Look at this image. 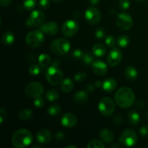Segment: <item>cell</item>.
<instances>
[{"mask_svg": "<svg viewBox=\"0 0 148 148\" xmlns=\"http://www.w3.org/2000/svg\"><path fill=\"white\" fill-rule=\"evenodd\" d=\"M115 101L119 106L123 108H130L134 102V92L128 87H122L117 90L115 94Z\"/></svg>", "mask_w": 148, "mask_h": 148, "instance_id": "1", "label": "cell"}, {"mask_svg": "<svg viewBox=\"0 0 148 148\" xmlns=\"http://www.w3.org/2000/svg\"><path fill=\"white\" fill-rule=\"evenodd\" d=\"M33 134L26 129H20L14 132L12 137V144L17 148H25L33 143Z\"/></svg>", "mask_w": 148, "mask_h": 148, "instance_id": "2", "label": "cell"}, {"mask_svg": "<svg viewBox=\"0 0 148 148\" xmlns=\"http://www.w3.org/2000/svg\"><path fill=\"white\" fill-rule=\"evenodd\" d=\"M63 72L56 65L49 66L46 72V79L50 85L56 86L61 85L63 80Z\"/></svg>", "mask_w": 148, "mask_h": 148, "instance_id": "3", "label": "cell"}, {"mask_svg": "<svg viewBox=\"0 0 148 148\" xmlns=\"http://www.w3.org/2000/svg\"><path fill=\"white\" fill-rule=\"evenodd\" d=\"M70 43L66 39L62 38L53 40L50 46L51 52L56 55H59V56L67 53L70 50Z\"/></svg>", "mask_w": 148, "mask_h": 148, "instance_id": "4", "label": "cell"}, {"mask_svg": "<svg viewBox=\"0 0 148 148\" xmlns=\"http://www.w3.org/2000/svg\"><path fill=\"white\" fill-rule=\"evenodd\" d=\"M45 40L43 33L40 30L29 32L25 37L26 43L31 48L40 47Z\"/></svg>", "mask_w": 148, "mask_h": 148, "instance_id": "5", "label": "cell"}, {"mask_svg": "<svg viewBox=\"0 0 148 148\" xmlns=\"http://www.w3.org/2000/svg\"><path fill=\"white\" fill-rule=\"evenodd\" d=\"M137 142V135L134 130L127 129L124 130L120 137L119 138V143L125 147H132L135 145Z\"/></svg>", "mask_w": 148, "mask_h": 148, "instance_id": "6", "label": "cell"}, {"mask_svg": "<svg viewBox=\"0 0 148 148\" xmlns=\"http://www.w3.org/2000/svg\"><path fill=\"white\" fill-rule=\"evenodd\" d=\"M98 110L102 115L108 116L115 111V103L111 98H103L100 101L98 106Z\"/></svg>", "mask_w": 148, "mask_h": 148, "instance_id": "7", "label": "cell"}, {"mask_svg": "<svg viewBox=\"0 0 148 148\" xmlns=\"http://www.w3.org/2000/svg\"><path fill=\"white\" fill-rule=\"evenodd\" d=\"M45 20L46 16L43 12L40 10H33L27 18L26 24L30 27H40L44 23Z\"/></svg>", "mask_w": 148, "mask_h": 148, "instance_id": "8", "label": "cell"}, {"mask_svg": "<svg viewBox=\"0 0 148 148\" xmlns=\"http://www.w3.org/2000/svg\"><path fill=\"white\" fill-rule=\"evenodd\" d=\"M116 24L120 30L122 31H126L130 30L132 27L133 19L128 13H120L117 15L116 19Z\"/></svg>", "mask_w": 148, "mask_h": 148, "instance_id": "9", "label": "cell"}, {"mask_svg": "<svg viewBox=\"0 0 148 148\" xmlns=\"http://www.w3.org/2000/svg\"><path fill=\"white\" fill-rule=\"evenodd\" d=\"M44 88L43 85L38 82H33L29 83L25 89V92L30 98H36L40 96L43 93Z\"/></svg>", "mask_w": 148, "mask_h": 148, "instance_id": "10", "label": "cell"}, {"mask_svg": "<svg viewBox=\"0 0 148 148\" xmlns=\"http://www.w3.org/2000/svg\"><path fill=\"white\" fill-rule=\"evenodd\" d=\"M79 30V24L73 20H67L62 24V33L66 37H72L77 33Z\"/></svg>", "mask_w": 148, "mask_h": 148, "instance_id": "11", "label": "cell"}, {"mask_svg": "<svg viewBox=\"0 0 148 148\" xmlns=\"http://www.w3.org/2000/svg\"><path fill=\"white\" fill-rule=\"evenodd\" d=\"M85 17L88 23L91 25H96L101 21V14L98 9L92 7L85 10Z\"/></svg>", "mask_w": 148, "mask_h": 148, "instance_id": "12", "label": "cell"}, {"mask_svg": "<svg viewBox=\"0 0 148 148\" xmlns=\"http://www.w3.org/2000/svg\"><path fill=\"white\" fill-rule=\"evenodd\" d=\"M122 59V52L119 48H113L110 51L107 57V62L111 66H116L121 62Z\"/></svg>", "mask_w": 148, "mask_h": 148, "instance_id": "13", "label": "cell"}, {"mask_svg": "<svg viewBox=\"0 0 148 148\" xmlns=\"http://www.w3.org/2000/svg\"><path fill=\"white\" fill-rule=\"evenodd\" d=\"M38 27L39 30L49 36H54L59 31V26L54 22H47Z\"/></svg>", "mask_w": 148, "mask_h": 148, "instance_id": "14", "label": "cell"}, {"mask_svg": "<svg viewBox=\"0 0 148 148\" xmlns=\"http://www.w3.org/2000/svg\"><path fill=\"white\" fill-rule=\"evenodd\" d=\"M61 123L62 126L67 128L75 127L77 123V118L76 116L72 113H66L61 119Z\"/></svg>", "mask_w": 148, "mask_h": 148, "instance_id": "15", "label": "cell"}, {"mask_svg": "<svg viewBox=\"0 0 148 148\" xmlns=\"http://www.w3.org/2000/svg\"><path fill=\"white\" fill-rule=\"evenodd\" d=\"M92 69L95 75L98 76H103L107 73L108 67L106 64L101 60L94 61L92 63Z\"/></svg>", "mask_w": 148, "mask_h": 148, "instance_id": "16", "label": "cell"}, {"mask_svg": "<svg viewBox=\"0 0 148 148\" xmlns=\"http://www.w3.org/2000/svg\"><path fill=\"white\" fill-rule=\"evenodd\" d=\"M36 139L40 144H47L51 141L52 134L48 130H45V129L40 130L37 132Z\"/></svg>", "mask_w": 148, "mask_h": 148, "instance_id": "17", "label": "cell"}, {"mask_svg": "<svg viewBox=\"0 0 148 148\" xmlns=\"http://www.w3.org/2000/svg\"><path fill=\"white\" fill-rule=\"evenodd\" d=\"M99 137L103 143L107 144L111 143L114 140V133L107 129H103L99 132Z\"/></svg>", "mask_w": 148, "mask_h": 148, "instance_id": "18", "label": "cell"}, {"mask_svg": "<svg viewBox=\"0 0 148 148\" xmlns=\"http://www.w3.org/2000/svg\"><path fill=\"white\" fill-rule=\"evenodd\" d=\"M73 99L76 103L79 104V105L85 104L88 101V93H87L86 91L79 90L74 95Z\"/></svg>", "mask_w": 148, "mask_h": 148, "instance_id": "19", "label": "cell"}, {"mask_svg": "<svg viewBox=\"0 0 148 148\" xmlns=\"http://www.w3.org/2000/svg\"><path fill=\"white\" fill-rule=\"evenodd\" d=\"M117 86V83L116 80L113 78H107L103 82L102 88L104 91L107 92H110L114 91Z\"/></svg>", "mask_w": 148, "mask_h": 148, "instance_id": "20", "label": "cell"}, {"mask_svg": "<svg viewBox=\"0 0 148 148\" xmlns=\"http://www.w3.org/2000/svg\"><path fill=\"white\" fill-rule=\"evenodd\" d=\"M107 51L106 46L103 43H96L92 47V53L97 57H102Z\"/></svg>", "mask_w": 148, "mask_h": 148, "instance_id": "21", "label": "cell"}, {"mask_svg": "<svg viewBox=\"0 0 148 148\" xmlns=\"http://www.w3.org/2000/svg\"><path fill=\"white\" fill-rule=\"evenodd\" d=\"M124 75H125L126 78L129 80H134L137 79L138 76V72L134 66H127L125 69Z\"/></svg>", "mask_w": 148, "mask_h": 148, "instance_id": "22", "label": "cell"}, {"mask_svg": "<svg viewBox=\"0 0 148 148\" xmlns=\"http://www.w3.org/2000/svg\"><path fill=\"white\" fill-rule=\"evenodd\" d=\"M51 62V59L50 56L47 53H41L38 56V63L41 67H49Z\"/></svg>", "mask_w": 148, "mask_h": 148, "instance_id": "23", "label": "cell"}, {"mask_svg": "<svg viewBox=\"0 0 148 148\" xmlns=\"http://www.w3.org/2000/svg\"><path fill=\"white\" fill-rule=\"evenodd\" d=\"M74 87V82L70 78H66L63 79L61 83V89L64 92H69Z\"/></svg>", "mask_w": 148, "mask_h": 148, "instance_id": "24", "label": "cell"}, {"mask_svg": "<svg viewBox=\"0 0 148 148\" xmlns=\"http://www.w3.org/2000/svg\"><path fill=\"white\" fill-rule=\"evenodd\" d=\"M3 43L7 46H10L12 44L14 41V36L12 32L6 31L3 33L2 38H1Z\"/></svg>", "mask_w": 148, "mask_h": 148, "instance_id": "25", "label": "cell"}, {"mask_svg": "<svg viewBox=\"0 0 148 148\" xmlns=\"http://www.w3.org/2000/svg\"><path fill=\"white\" fill-rule=\"evenodd\" d=\"M33 116V112L30 109L28 108H25L19 112L18 117L21 121H28L31 119Z\"/></svg>", "mask_w": 148, "mask_h": 148, "instance_id": "26", "label": "cell"}, {"mask_svg": "<svg viewBox=\"0 0 148 148\" xmlns=\"http://www.w3.org/2000/svg\"><path fill=\"white\" fill-rule=\"evenodd\" d=\"M140 119L138 113L135 111H131L128 114V120L132 125H137Z\"/></svg>", "mask_w": 148, "mask_h": 148, "instance_id": "27", "label": "cell"}, {"mask_svg": "<svg viewBox=\"0 0 148 148\" xmlns=\"http://www.w3.org/2000/svg\"><path fill=\"white\" fill-rule=\"evenodd\" d=\"M46 98L49 101L53 102L59 98V93L54 89L49 90L46 93Z\"/></svg>", "mask_w": 148, "mask_h": 148, "instance_id": "28", "label": "cell"}, {"mask_svg": "<svg viewBox=\"0 0 148 148\" xmlns=\"http://www.w3.org/2000/svg\"><path fill=\"white\" fill-rule=\"evenodd\" d=\"M130 38L127 36L125 35H121L117 38L116 43L119 47L121 48H126L130 44Z\"/></svg>", "mask_w": 148, "mask_h": 148, "instance_id": "29", "label": "cell"}, {"mask_svg": "<svg viewBox=\"0 0 148 148\" xmlns=\"http://www.w3.org/2000/svg\"><path fill=\"white\" fill-rule=\"evenodd\" d=\"M62 111V108L59 105H52L48 108V114L52 116H58Z\"/></svg>", "mask_w": 148, "mask_h": 148, "instance_id": "30", "label": "cell"}, {"mask_svg": "<svg viewBox=\"0 0 148 148\" xmlns=\"http://www.w3.org/2000/svg\"><path fill=\"white\" fill-rule=\"evenodd\" d=\"M88 148H104L105 145L103 143L102 141H100L98 140H92L88 143V145H87Z\"/></svg>", "mask_w": 148, "mask_h": 148, "instance_id": "31", "label": "cell"}, {"mask_svg": "<svg viewBox=\"0 0 148 148\" xmlns=\"http://www.w3.org/2000/svg\"><path fill=\"white\" fill-rule=\"evenodd\" d=\"M93 55V53H91L90 52H85V53H84L83 56L82 58L84 63L87 65H90V64H92L94 60Z\"/></svg>", "mask_w": 148, "mask_h": 148, "instance_id": "32", "label": "cell"}, {"mask_svg": "<svg viewBox=\"0 0 148 148\" xmlns=\"http://www.w3.org/2000/svg\"><path fill=\"white\" fill-rule=\"evenodd\" d=\"M36 0H23V7L26 10H32L36 6Z\"/></svg>", "mask_w": 148, "mask_h": 148, "instance_id": "33", "label": "cell"}, {"mask_svg": "<svg viewBox=\"0 0 148 148\" xmlns=\"http://www.w3.org/2000/svg\"><path fill=\"white\" fill-rule=\"evenodd\" d=\"M29 73L33 76H36V75H39L40 72V68L38 65L37 64H32L30 65V67L28 69Z\"/></svg>", "mask_w": 148, "mask_h": 148, "instance_id": "34", "label": "cell"}, {"mask_svg": "<svg viewBox=\"0 0 148 148\" xmlns=\"http://www.w3.org/2000/svg\"><path fill=\"white\" fill-rule=\"evenodd\" d=\"M95 36L96 37L97 39H99V40H102L104 38L106 37V30L105 29L103 28V27H98L95 30Z\"/></svg>", "mask_w": 148, "mask_h": 148, "instance_id": "35", "label": "cell"}, {"mask_svg": "<svg viewBox=\"0 0 148 148\" xmlns=\"http://www.w3.org/2000/svg\"><path fill=\"white\" fill-rule=\"evenodd\" d=\"M33 104H34L35 106L38 108H43V106H44V104H45L44 99H43L41 96L36 97V98H34V101H33Z\"/></svg>", "mask_w": 148, "mask_h": 148, "instance_id": "36", "label": "cell"}, {"mask_svg": "<svg viewBox=\"0 0 148 148\" xmlns=\"http://www.w3.org/2000/svg\"><path fill=\"white\" fill-rule=\"evenodd\" d=\"M106 44L108 47L109 48H114L115 46L116 43V40L115 38L112 36H109L106 38L105 40Z\"/></svg>", "mask_w": 148, "mask_h": 148, "instance_id": "37", "label": "cell"}, {"mask_svg": "<svg viewBox=\"0 0 148 148\" xmlns=\"http://www.w3.org/2000/svg\"><path fill=\"white\" fill-rule=\"evenodd\" d=\"M87 77H88V75L85 72H77L74 76V79L77 82H83L87 79Z\"/></svg>", "mask_w": 148, "mask_h": 148, "instance_id": "38", "label": "cell"}, {"mask_svg": "<svg viewBox=\"0 0 148 148\" xmlns=\"http://www.w3.org/2000/svg\"><path fill=\"white\" fill-rule=\"evenodd\" d=\"M84 52L82 51H81L80 49H75L73 51L72 53V57L74 58L76 60H79V59H82V56H83Z\"/></svg>", "mask_w": 148, "mask_h": 148, "instance_id": "39", "label": "cell"}, {"mask_svg": "<svg viewBox=\"0 0 148 148\" xmlns=\"http://www.w3.org/2000/svg\"><path fill=\"white\" fill-rule=\"evenodd\" d=\"M119 7L123 10H127L130 7V0H119Z\"/></svg>", "mask_w": 148, "mask_h": 148, "instance_id": "40", "label": "cell"}, {"mask_svg": "<svg viewBox=\"0 0 148 148\" xmlns=\"http://www.w3.org/2000/svg\"><path fill=\"white\" fill-rule=\"evenodd\" d=\"M38 5L42 10H48L50 7L51 2L49 0H39Z\"/></svg>", "mask_w": 148, "mask_h": 148, "instance_id": "41", "label": "cell"}, {"mask_svg": "<svg viewBox=\"0 0 148 148\" xmlns=\"http://www.w3.org/2000/svg\"><path fill=\"white\" fill-rule=\"evenodd\" d=\"M7 119V111L4 108L0 109V124H2Z\"/></svg>", "mask_w": 148, "mask_h": 148, "instance_id": "42", "label": "cell"}, {"mask_svg": "<svg viewBox=\"0 0 148 148\" xmlns=\"http://www.w3.org/2000/svg\"><path fill=\"white\" fill-rule=\"evenodd\" d=\"M140 133L143 137H146L148 136V126L144 125L140 128Z\"/></svg>", "mask_w": 148, "mask_h": 148, "instance_id": "43", "label": "cell"}, {"mask_svg": "<svg viewBox=\"0 0 148 148\" xmlns=\"http://www.w3.org/2000/svg\"><path fill=\"white\" fill-rule=\"evenodd\" d=\"M114 121L116 124H121V123L123 121L122 116H121V115H119V114H116V115L114 117Z\"/></svg>", "mask_w": 148, "mask_h": 148, "instance_id": "44", "label": "cell"}, {"mask_svg": "<svg viewBox=\"0 0 148 148\" xmlns=\"http://www.w3.org/2000/svg\"><path fill=\"white\" fill-rule=\"evenodd\" d=\"M64 137H65L64 133L62 132H59L56 133V135H55V138H56V140H64Z\"/></svg>", "mask_w": 148, "mask_h": 148, "instance_id": "45", "label": "cell"}, {"mask_svg": "<svg viewBox=\"0 0 148 148\" xmlns=\"http://www.w3.org/2000/svg\"><path fill=\"white\" fill-rule=\"evenodd\" d=\"M12 0H0L1 5L3 7H8L12 4Z\"/></svg>", "mask_w": 148, "mask_h": 148, "instance_id": "46", "label": "cell"}, {"mask_svg": "<svg viewBox=\"0 0 148 148\" xmlns=\"http://www.w3.org/2000/svg\"><path fill=\"white\" fill-rule=\"evenodd\" d=\"M95 84L92 83H89L88 85L86 86V90L88 92H92V91L95 90Z\"/></svg>", "mask_w": 148, "mask_h": 148, "instance_id": "47", "label": "cell"}, {"mask_svg": "<svg viewBox=\"0 0 148 148\" xmlns=\"http://www.w3.org/2000/svg\"><path fill=\"white\" fill-rule=\"evenodd\" d=\"M145 106V103L143 101H138L137 102V103H136V107L137 108H140V109H142V108H144Z\"/></svg>", "mask_w": 148, "mask_h": 148, "instance_id": "48", "label": "cell"}, {"mask_svg": "<svg viewBox=\"0 0 148 148\" xmlns=\"http://www.w3.org/2000/svg\"><path fill=\"white\" fill-rule=\"evenodd\" d=\"M94 84H95V87H96V88H102V87H103V82H101V81H100V80H96Z\"/></svg>", "mask_w": 148, "mask_h": 148, "instance_id": "49", "label": "cell"}, {"mask_svg": "<svg viewBox=\"0 0 148 148\" xmlns=\"http://www.w3.org/2000/svg\"><path fill=\"white\" fill-rule=\"evenodd\" d=\"M89 1L92 5H97L100 2V0H89Z\"/></svg>", "mask_w": 148, "mask_h": 148, "instance_id": "50", "label": "cell"}, {"mask_svg": "<svg viewBox=\"0 0 148 148\" xmlns=\"http://www.w3.org/2000/svg\"><path fill=\"white\" fill-rule=\"evenodd\" d=\"M111 148H114V147H120V145L119 144H114L111 146Z\"/></svg>", "mask_w": 148, "mask_h": 148, "instance_id": "51", "label": "cell"}, {"mask_svg": "<svg viewBox=\"0 0 148 148\" xmlns=\"http://www.w3.org/2000/svg\"><path fill=\"white\" fill-rule=\"evenodd\" d=\"M66 148H77V146L75 145H69V146H66Z\"/></svg>", "mask_w": 148, "mask_h": 148, "instance_id": "52", "label": "cell"}, {"mask_svg": "<svg viewBox=\"0 0 148 148\" xmlns=\"http://www.w3.org/2000/svg\"><path fill=\"white\" fill-rule=\"evenodd\" d=\"M52 1H53V2H61V1H62L63 0H52Z\"/></svg>", "mask_w": 148, "mask_h": 148, "instance_id": "53", "label": "cell"}, {"mask_svg": "<svg viewBox=\"0 0 148 148\" xmlns=\"http://www.w3.org/2000/svg\"><path fill=\"white\" fill-rule=\"evenodd\" d=\"M137 1H140V2H143V1H146V0H136Z\"/></svg>", "mask_w": 148, "mask_h": 148, "instance_id": "54", "label": "cell"}]
</instances>
